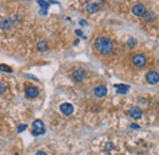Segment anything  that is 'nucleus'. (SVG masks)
I'll return each instance as SVG.
<instances>
[{
	"instance_id": "412c9836",
	"label": "nucleus",
	"mask_w": 159,
	"mask_h": 155,
	"mask_svg": "<svg viewBox=\"0 0 159 155\" xmlns=\"http://www.w3.org/2000/svg\"><path fill=\"white\" fill-rule=\"evenodd\" d=\"M36 155H48L45 151H43V150H39V151H37L36 153Z\"/></svg>"
},
{
	"instance_id": "4be33fe9",
	"label": "nucleus",
	"mask_w": 159,
	"mask_h": 155,
	"mask_svg": "<svg viewBox=\"0 0 159 155\" xmlns=\"http://www.w3.org/2000/svg\"><path fill=\"white\" fill-rule=\"evenodd\" d=\"M113 149V144L111 143H108L107 144V150H111Z\"/></svg>"
},
{
	"instance_id": "9b49d317",
	"label": "nucleus",
	"mask_w": 159,
	"mask_h": 155,
	"mask_svg": "<svg viewBox=\"0 0 159 155\" xmlns=\"http://www.w3.org/2000/svg\"><path fill=\"white\" fill-rule=\"evenodd\" d=\"M12 23H11V20L10 19H3L2 21H0V28H2L3 31H9L11 28Z\"/></svg>"
},
{
	"instance_id": "ddd939ff",
	"label": "nucleus",
	"mask_w": 159,
	"mask_h": 155,
	"mask_svg": "<svg viewBox=\"0 0 159 155\" xmlns=\"http://www.w3.org/2000/svg\"><path fill=\"white\" fill-rule=\"evenodd\" d=\"M114 87L116 88L119 94H126L129 91V86H126V84H115Z\"/></svg>"
},
{
	"instance_id": "aec40b11",
	"label": "nucleus",
	"mask_w": 159,
	"mask_h": 155,
	"mask_svg": "<svg viewBox=\"0 0 159 155\" xmlns=\"http://www.w3.org/2000/svg\"><path fill=\"white\" fill-rule=\"evenodd\" d=\"M26 128H27V125H20V126H19V128H17V132H19V133H21V132H23Z\"/></svg>"
},
{
	"instance_id": "6ab92c4d",
	"label": "nucleus",
	"mask_w": 159,
	"mask_h": 155,
	"mask_svg": "<svg viewBox=\"0 0 159 155\" xmlns=\"http://www.w3.org/2000/svg\"><path fill=\"white\" fill-rule=\"evenodd\" d=\"M38 4H39L43 9H48V8H49V4L45 3V2H43V0H38Z\"/></svg>"
},
{
	"instance_id": "423d86ee",
	"label": "nucleus",
	"mask_w": 159,
	"mask_h": 155,
	"mask_svg": "<svg viewBox=\"0 0 159 155\" xmlns=\"http://www.w3.org/2000/svg\"><path fill=\"white\" fill-rule=\"evenodd\" d=\"M146 11H147L146 6H144L143 4H141V3L135 4V5H133V8H132V14H133L135 16H142Z\"/></svg>"
},
{
	"instance_id": "f3484780",
	"label": "nucleus",
	"mask_w": 159,
	"mask_h": 155,
	"mask_svg": "<svg viewBox=\"0 0 159 155\" xmlns=\"http://www.w3.org/2000/svg\"><path fill=\"white\" fill-rule=\"evenodd\" d=\"M6 89H8L6 83H4V82H0V94H4V93L6 92Z\"/></svg>"
},
{
	"instance_id": "1a4fd4ad",
	"label": "nucleus",
	"mask_w": 159,
	"mask_h": 155,
	"mask_svg": "<svg viewBox=\"0 0 159 155\" xmlns=\"http://www.w3.org/2000/svg\"><path fill=\"white\" fill-rule=\"evenodd\" d=\"M60 111L65 115V116H70L73 112V106L70 103H64L60 105Z\"/></svg>"
},
{
	"instance_id": "f257e3e1",
	"label": "nucleus",
	"mask_w": 159,
	"mask_h": 155,
	"mask_svg": "<svg viewBox=\"0 0 159 155\" xmlns=\"http://www.w3.org/2000/svg\"><path fill=\"white\" fill-rule=\"evenodd\" d=\"M93 49L101 55H108L113 51L114 45L110 38H108L107 36H99L93 42Z\"/></svg>"
},
{
	"instance_id": "4468645a",
	"label": "nucleus",
	"mask_w": 159,
	"mask_h": 155,
	"mask_svg": "<svg viewBox=\"0 0 159 155\" xmlns=\"http://www.w3.org/2000/svg\"><path fill=\"white\" fill-rule=\"evenodd\" d=\"M142 17H143V20L144 21H153L154 20V17H155V14L153 12V11H146L143 15H142Z\"/></svg>"
},
{
	"instance_id": "f03ea898",
	"label": "nucleus",
	"mask_w": 159,
	"mask_h": 155,
	"mask_svg": "<svg viewBox=\"0 0 159 155\" xmlns=\"http://www.w3.org/2000/svg\"><path fill=\"white\" fill-rule=\"evenodd\" d=\"M131 64L136 67V68H143L146 65H147V57L146 55L141 54V53H137V54H133L131 56Z\"/></svg>"
},
{
	"instance_id": "b1692460",
	"label": "nucleus",
	"mask_w": 159,
	"mask_h": 155,
	"mask_svg": "<svg viewBox=\"0 0 159 155\" xmlns=\"http://www.w3.org/2000/svg\"><path fill=\"white\" fill-rule=\"evenodd\" d=\"M131 127H132V128H140V127H138V125H136V123H132V125H131Z\"/></svg>"
},
{
	"instance_id": "6e6552de",
	"label": "nucleus",
	"mask_w": 159,
	"mask_h": 155,
	"mask_svg": "<svg viewBox=\"0 0 159 155\" xmlns=\"http://www.w3.org/2000/svg\"><path fill=\"white\" fill-rule=\"evenodd\" d=\"M93 93H94L96 97H98V98H103V97L107 95V93H108V88H107L105 86L101 84V86H98V87H96V88L93 89Z\"/></svg>"
},
{
	"instance_id": "0eeeda50",
	"label": "nucleus",
	"mask_w": 159,
	"mask_h": 155,
	"mask_svg": "<svg viewBox=\"0 0 159 155\" xmlns=\"http://www.w3.org/2000/svg\"><path fill=\"white\" fill-rule=\"evenodd\" d=\"M72 78H73V81L75 82H82V81H85V78H86V72L83 71V70H76L73 73H72Z\"/></svg>"
},
{
	"instance_id": "f8f14e48",
	"label": "nucleus",
	"mask_w": 159,
	"mask_h": 155,
	"mask_svg": "<svg viewBox=\"0 0 159 155\" xmlns=\"http://www.w3.org/2000/svg\"><path fill=\"white\" fill-rule=\"evenodd\" d=\"M98 10H99V5L96 4V3H91V4H88V5L86 6V11H87L88 14H94V12H97Z\"/></svg>"
},
{
	"instance_id": "dca6fc26",
	"label": "nucleus",
	"mask_w": 159,
	"mask_h": 155,
	"mask_svg": "<svg viewBox=\"0 0 159 155\" xmlns=\"http://www.w3.org/2000/svg\"><path fill=\"white\" fill-rule=\"evenodd\" d=\"M136 44H137V40H136L135 38H130V39L127 40V43H126V45H127V48H129V49H132Z\"/></svg>"
},
{
	"instance_id": "a211bd4d",
	"label": "nucleus",
	"mask_w": 159,
	"mask_h": 155,
	"mask_svg": "<svg viewBox=\"0 0 159 155\" xmlns=\"http://www.w3.org/2000/svg\"><path fill=\"white\" fill-rule=\"evenodd\" d=\"M0 71H4V72H11L12 70H11L9 66H6V65H0Z\"/></svg>"
},
{
	"instance_id": "5701e85b",
	"label": "nucleus",
	"mask_w": 159,
	"mask_h": 155,
	"mask_svg": "<svg viewBox=\"0 0 159 155\" xmlns=\"http://www.w3.org/2000/svg\"><path fill=\"white\" fill-rule=\"evenodd\" d=\"M76 34H77V36H82V32L80 31V29H77V31H76Z\"/></svg>"
},
{
	"instance_id": "20e7f679",
	"label": "nucleus",
	"mask_w": 159,
	"mask_h": 155,
	"mask_svg": "<svg viewBox=\"0 0 159 155\" xmlns=\"http://www.w3.org/2000/svg\"><path fill=\"white\" fill-rule=\"evenodd\" d=\"M146 80L149 84H157L159 82V76L157 71H149L146 74Z\"/></svg>"
},
{
	"instance_id": "2eb2a0df",
	"label": "nucleus",
	"mask_w": 159,
	"mask_h": 155,
	"mask_svg": "<svg viewBox=\"0 0 159 155\" xmlns=\"http://www.w3.org/2000/svg\"><path fill=\"white\" fill-rule=\"evenodd\" d=\"M37 48H38V50H39V51H42V53H43V51H47V50H48V44H47L45 42H43V40H42V42H39V43L37 44Z\"/></svg>"
},
{
	"instance_id": "9d476101",
	"label": "nucleus",
	"mask_w": 159,
	"mask_h": 155,
	"mask_svg": "<svg viewBox=\"0 0 159 155\" xmlns=\"http://www.w3.org/2000/svg\"><path fill=\"white\" fill-rule=\"evenodd\" d=\"M129 115H130V117H132V119H135V120H138V119L142 117V111H141L140 108L132 106V108L130 109V111H129Z\"/></svg>"
},
{
	"instance_id": "39448f33",
	"label": "nucleus",
	"mask_w": 159,
	"mask_h": 155,
	"mask_svg": "<svg viewBox=\"0 0 159 155\" xmlns=\"http://www.w3.org/2000/svg\"><path fill=\"white\" fill-rule=\"evenodd\" d=\"M39 94V91L36 86H28L25 91V95L28 98V99H33V98H37Z\"/></svg>"
},
{
	"instance_id": "7ed1b4c3",
	"label": "nucleus",
	"mask_w": 159,
	"mask_h": 155,
	"mask_svg": "<svg viewBox=\"0 0 159 155\" xmlns=\"http://www.w3.org/2000/svg\"><path fill=\"white\" fill-rule=\"evenodd\" d=\"M33 134L34 136H41V134H44L45 133V128H44V125H43V121L42 120H36L33 121Z\"/></svg>"
}]
</instances>
